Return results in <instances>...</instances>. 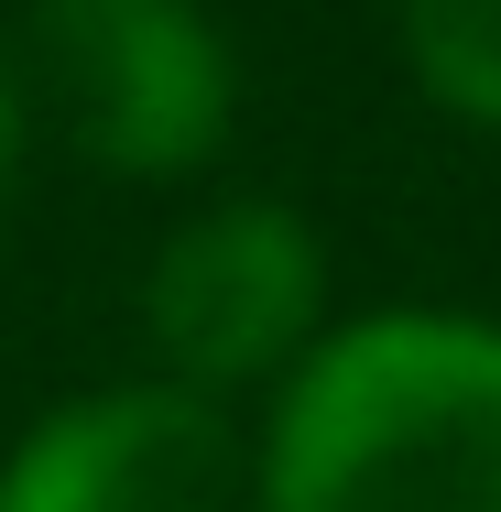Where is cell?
<instances>
[{
    "mask_svg": "<svg viewBox=\"0 0 501 512\" xmlns=\"http://www.w3.org/2000/svg\"><path fill=\"white\" fill-rule=\"evenodd\" d=\"M33 88L99 175L175 186L229 153L240 55L207 0H33Z\"/></svg>",
    "mask_w": 501,
    "mask_h": 512,
    "instance_id": "cell-2",
    "label": "cell"
},
{
    "mask_svg": "<svg viewBox=\"0 0 501 512\" xmlns=\"http://www.w3.org/2000/svg\"><path fill=\"white\" fill-rule=\"evenodd\" d=\"M262 512H501V316L316 327L262 425Z\"/></svg>",
    "mask_w": 501,
    "mask_h": 512,
    "instance_id": "cell-1",
    "label": "cell"
},
{
    "mask_svg": "<svg viewBox=\"0 0 501 512\" xmlns=\"http://www.w3.org/2000/svg\"><path fill=\"white\" fill-rule=\"evenodd\" d=\"M0 512H240V436L186 382H109L11 436Z\"/></svg>",
    "mask_w": 501,
    "mask_h": 512,
    "instance_id": "cell-4",
    "label": "cell"
},
{
    "mask_svg": "<svg viewBox=\"0 0 501 512\" xmlns=\"http://www.w3.org/2000/svg\"><path fill=\"white\" fill-rule=\"evenodd\" d=\"M403 55L436 109L501 131V0H403Z\"/></svg>",
    "mask_w": 501,
    "mask_h": 512,
    "instance_id": "cell-5",
    "label": "cell"
},
{
    "mask_svg": "<svg viewBox=\"0 0 501 512\" xmlns=\"http://www.w3.org/2000/svg\"><path fill=\"white\" fill-rule=\"evenodd\" d=\"M11 175H22V77L0 55V218H11Z\"/></svg>",
    "mask_w": 501,
    "mask_h": 512,
    "instance_id": "cell-6",
    "label": "cell"
},
{
    "mask_svg": "<svg viewBox=\"0 0 501 512\" xmlns=\"http://www.w3.org/2000/svg\"><path fill=\"white\" fill-rule=\"evenodd\" d=\"M316 327H327V251L273 197L186 218L142 273V338L164 349V382H186L207 404L295 371Z\"/></svg>",
    "mask_w": 501,
    "mask_h": 512,
    "instance_id": "cell-3",
    "label": "cell"
}]
</instances>
